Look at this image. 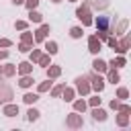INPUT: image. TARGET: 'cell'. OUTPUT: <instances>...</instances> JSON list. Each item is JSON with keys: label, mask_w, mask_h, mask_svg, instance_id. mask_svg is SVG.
Masks as SVG:
<instances>
[{"label": "cell", "mask_w": 131, "mask_h": 131, "mask_svg": "<svg viewBox=\"0 0 131 131\" xmlns=\"http://www.w3.org/2000/svg\"><path fill=\"white\" fill-rule=\"evenodd\" d=\"M76 14H78V18L88 27V25H92V16H90V12H88V8L86 6H82V8H78L76 10Z\"/></svg>", "instance_id": "cell-1"}, {"label": "cell", "mask_w": 131, "mask_h": 131, "mask_svg": "<svg viewBox=\"0 0 131 131\" xmlns=\"http://www.w3.org/2000/svg\"><path fill=\"white\" fill-rule=\"evenodd\" d=\"M90 80H92V88H94V90L100 92V90L104 88V80H102L100 76H90Z\"/></svg>", "instance_id": "cell-2"}, {"label": "cell", "mask_w": 131, "mask_h": 131, "mask_svg": "<svg viewBox=\"0 0 131 131\" xmlns=\"http://www.w3.org/2000/svg\"><path fill=\"white\" fill-rule=\"evenodd\" d=\"M88 45H90V51H92V53H98V51H100V41H98V37H96V35H94V37H90Z\"/></svg>", "instance_id": "cell-3"}, {"label": "cell", "mask_w": 131, "mask_h": 131, "mask_svg": "<svg viewBox=\"0 0 131 131\" xmlns=\"http://www.w3.org/2000/svg\"><path fill=\"white\" fill-rule=\"evenodd\" d=\"M76 82H78V90H80L82 94H86V92L90 90V86H88V80H86V78H78Z\"/></svg>", "instance_id": "cell-4"}, {"label": "cell", "mask_w": 131, "mask_h": 131, "mask_svg": "<svg viewBox=\"0 0 131 131\" xmlns=\"http://www.w3.org/2000/svg\"><path fill=\"white\" fill-rule=\"evenodd\" d=\"M47 33H49V25H41V29L37 31V35H35V39H37V41H43Z\"/></svg>", "instance_id": "cell-5"}, {"label": "cell", "mask_w": 131, "mask_h": 131, "mask_svg": "<svg viewBox=\"0 0 131 131\" xmlns=\"http://www.w3.org/2000/svg\"><path fill=\"white\" fill-rule=\"evenodd\" d=\"M92 68H94L96 72H106V68H108V66H106V63H104L102 59H94V63H92Z\"/></svg>", "instance_id": "cell-6"}, {"label": "cell", "mask_w": 131, "mask_h": 131, "mask_svg": "<svg viewBox=\"0 0 131 131\" xmlns=\"http://www.w3.org/2000/svg\"><path fill=\"white\" fill-rule=\"evenodd\" d=\"M16 113H18V106H16V104H8V106L4 108V115H6V117H14Z\"/></svg>", "instance_id": "cell-7"}, {"label": "cell", "mask_w": 131, "mask_h": 131, "mask_svg": "<svg viewBox=\"0 0 131 131\" xmlns=\"http://www.w3.org/2000/svg\"><path fill=\"white\" fill-rule=\"evenodd\" d=\"M45 49H47L49 55H53V53L57 51V43H55V41H47V43H45Z\"/></svg>", "instance_id": "cell-8"}, {"label": "cell", "mask_w": 131, "mask_h": 131, "mask_svg": "<svg viewBox=\"0 0 131 131\" xmlns=\"http://www.w3.org/2000/svg\"><path fill=\"white\" fill-rule=\"evenodd\" d=\"M108 66H111V68H123V66H125V57H117V59H113Z\"/></svg>", "instance_id": "cell-9"}, {"label": "cell", "mask_w": 131, "mask_h": 131, "mask_svg": "<svg viewBox=\"0 0 131 131\" xmlns=\"http://www.w3.org/2000/svg\"><path fill=\"white\" fill-rule=\"evenodd\" d=\"M92 115H94V119H100V121H104V119H106V113H104L102 108H94V111H92Z\"/></svg>", "instance_id": "cell-10"}, {"label": "cell", "mask_w": 131, "mask_h": 131, "mask_svg": "<svg viewBox=\"0 0 131 131\" xmlns=\"http://www.w3.org/2000/svg\"><path fill=\"white\" fill-rule=\"evenodd\" d=\"M18 72H20V74H29V72H31V63H29V61H23V63L18 66Z\"/></svg>", "instance_id": "cell-11"}, {"label": "cell", "mask_w": 131, "mask_h": 131, "mask_svg": "<svg viewBox=\"0 0 131 131\" xmlns=\"http://www.w3.org/2000/svg\"><path fill=\"white\" fill-rule=\"evenodd\" d=\"M70 35H72L74 39H80V37H82V29H80V27H72V31H70Z\"/></svg>", "instance_id": "cell-12"}, {"label": "cell", "mask_w": 131, "mask_h": 131, "mask_svg": "<svg viewBox=\"0 0 131 131\" xmlns=\"http://www.w3.org/2000/svg\"><path fill=\"white\" fill-rule=\"evenodd\" d=\"M29 18H31L33 23H41V14H39V12H35V10H31V14H29Z\"/></svg>", "instance_id": "cell-13"}, {"label": "cell", "mask_w": 131, "mask_h": 131, "mask_svg": "<svg viewBox=\"0 0 131 131\" xmlns=\"http://www.w3.org/2000/svg\"><path fill=\"white\" fill-rule=\"evenodd\" d=\"M47 74H49V78H57V76H59V68H57V66H53V68H49V72H47Z\"/></svg>", "instance_id": "cell-14"}, {"label": "cell", "mask_w": 131, "mask_h": 131, "mask_svg": "<svg viewBox=\"0 0 131 131\" xmlns=\"http://www.w3.org/2000/svg\"><path fill=\"white\" fill-rule=\"evenodd\" d=\"M18 84H20L23 88H27V86H31V84H33V78H29V76H25V78H23V80H20Z\"/></svg>", "instance_id": "cell-15"}, {"label": "cell", "mask_w": 131, "mask_h": 131, "mask_svg": "<svg viewBox=\"0 0 131 131\" xmlns=\"http://www.w3.org/2000/svg\"><path fill=\"white\" fill-rule=\"evenodd\" d=\"M35 100H39V96H37V94H25V102H29V104H31V102H35Z\"/></svg>", "instance_id": "cell-16"}, {"label": "cell", "mask_w": 131, "mask_h": 131, "mask_svg": "<svg viewBox=\"0 0 131 131\" xmlns=\"http://www.w3.org/2000/svg\"><path fill=\"white\" fill-rule=\"evenodd\" d=\"M108 80H111V82H113V84H115V82H119V74H117V72H115V68H113V72H111V74H108Z\"/></svg>", "instance_id": "cell-17"}, {"label": "cell", "mask_w": 131, "mask_h": 131, "mask_svg": "<svg viewBox=\"0 0 131 131\" xmlns=\"http://www.w3.org/2000/svg\"><path fill=\"white\" fill-rule=\"evenodd\" d=\"M25 4H27V8H29V10H35V6L39 4V0H27Z\"/></svg>", "instance_id": "cell-18"}, {"label": "cell", "mask_w": 131, "mask_h": 131, "mask_svg": "<svg viewBox=\"0 0 131 131\" xmlns=\"http://www.w3.org/2000/svg\"><path fill=\"white\" fill-rule=\"evenodd\" d=\"M2 72H4V74H6V76H12V74H14V72H16V68H14V66H8V68H4V70H2Z\"/></svg>", "instance_id": "cell-19"}, {"label": "cell", "mask_w": 131, "mask_h": 131, "mask_svg": "<svg viewBox=\"0 0 131 131\" xmlns=\"http://www.w3.org/2000/svg\"><path fill=\"white\" fill-rule=\"evenodd\" d=\"M117 94H119V98H123V100H125V98L129 96V92H127V88H119V92H117Z\"/></svg>", "instance_id": "cell-20"}, {"label": "cell", "mask_w": 131, "mask_h": 131, "mask_svg": "<svg viewBox=\"0 0 131 131\" xmlns=\"http://www.w3.org/2000/svg\"><path fill=\"white\" fill-rule=\"evenodd\" d=\"M23 41L25 43H33V35L31 33H23Z\"/></svg>", "instance_id": "cell-21"}, {"label": "cell", "mask_w": 131, "mask_h": 131, "mask_svg": "<svg viewBox=\"0 0 131 131\" xmlns=\"http://www.w3.org/2000/svg\"><path fill=\"white\" fill-rule=\"evenodd\" d=\"M108 45H111V47H115V49L119 51V41H117L115 37H111V39H108Z\"/></svg>", "instance_id": "cell-22"}, {"label": "cell", "mask_w": 131, "mask_h": 131, "mask_svg": "<svg viewBox=\"0 0 131 131\" xmlns=\"http://www.w3.org/2000/svg\"><path fill=\"white\" fill-rule=\"evenodd\" d=\"M74 106H76V111H84V108H86V102H84V100H78Z\"/></svg>", "instance_id": "cell-23"}, {"label": "cell", "mask_w": 131, "mask_h": 131, "mask_svg": "<svg viewBox=\"0 0 131 131\" xmlns=\"http://www.w3.org/2000/svg\"><path fill=\"white\" fill-rule=\"evenodd\" d=\"M37 117H39V113H37L35 108H31V111H29V121H35Z\"/></svg>", "instance_id": "cell-24"}, {"label": "cell", "mask_w": 131, "mask_h": 131, "mask_svg": "<svg viewBox=\"0 0 131 131\" xmlns=\"http://www.w3.org/2000/svg\"><path fill=\"white\" fill-rule=\"evenodd\" d=\"M63 96H66V100H72V96H74V90H70V88H66V92H63Z\"/></svg>", "instance_id": "cell-25"}, {"label": "cell", "mask_w": 131, "mask_h": 131, "mask_svg": "<svg viewBox=\"0 0 131 131\" xmlns=\"http://www.w3.org/2000/svg\"><path fill=\"white\" fill-rule=\"evenodd\" d=\"M39 63H41V66H47V63H49V57H47V55H41V57H39Z\"/></svg>", "instance_id": "cell-26"}, {"label": "cell", "mask_w": 131, "mask_h": 131, "mask_svg": "<svg viewBox=\"0 0 131 131\" xmlns=\"http://www.w3.org/2000/svg\"><path fill=\"white\" fill-rule=\"evenodd\" d=\"M49 84H51V82H43V84L39 86V92H43V90H47V88H49Z\"/></svg>", "instance_id": "cell-27"}, {"label": "cell", "mask_w": 131, "mask_h": 131, "mask_svg": "<svg viewBox=\"0 0 131 131\" xmlns=\"http://www.w3.org/2000/svg\"><path fill=\"white\" fill-rule=\"evenodd\" d=\"M0 47H10V41L8 39H0Z\"/></svg>", "instance_id": "cell-28"}, {"label": "cell", "mask_w": 131, "mask_h": 131, "mask_svg": "<svg viewBox=\"0 0 131 131\" xmlns=\"http://www.w3.org/2000/svg\"><path fill=\"white\" fill-rule=\"evenodd\" d=\"M16 29H27V23H25V20H18V23H16Z\"/></svg>", "instance_id": "cell-29"}, {"label": "cell", "mask_w": 131, "mask_h": 131, "mask_svg": "<svg viewBox=\"0 0 131 131\" xmlns=\"http://www.w3.org/2000/svg\"><path fill=\"white\" fill-rule=\"evenodd\" d=\"M31 57H33V61H37V59L41 57V53H39V51H33V55H31Z\"/></svg>", "instance_id": "cell-30"}, {"label": "cell", "mask_w": 131, "mask_h": 131, "mask_svg": "<svg viewBox=\"0 0 131 131\" xmlns=\"http://www.w3.org/2000/svg\"><path fill=\"white\" fill-rule=\"evenodd\" d=\"M70 125H80V121L76 117H70Z\"/></svg>", "instance_id": "cell-31"}, {"label": "cell", "mask_w": 131, "mask_h": 131, "mask_svg": "<svg viewBox=\"0 0 131 131\" xmlns=\"http://www.w3.org/2000/svg\"><path fill=\"white\" fill-rule=\"evenodd\" d=\"M90 104H92V106H96V104H100V98H92V100H90Z\"/></svg>", "instance_id": "cell-32"}, {"label": "cell", "mask_w": 131, "mask_h": 131, "mask_svg": "<svg viewBox=\"0 0 131 131\" xmlns=\"http://www.w3.org/2000/svg\"><path fill=\"white\" fill-rule=\"evenodd\" d=\"M111 106H113V108H115V111H117V108H119V106H121V104H119V102H117V100H113V102H111Z\"/></svg>", "instance_id": "cell-33"}, {"label": "cell", "mask_w": 131, "mask_h": 131, "mask_svg": "<svg viewBox=\"0 0 131 131\" xmlns=\"http://www.w3.org/2000/svg\"><path fill=\"white\" fill-rule=\"evenodd\" d=\"M6 55H8V51H0V59H4Z\"/></svg>", "instance_id": "cell-34"}, {"label": "cell", "mask_w": 131, "mask_h": 131, "mask_svg": "<svg viewBox=\"0 0 131 131\" xmlns=\"http://www.w3.org/2000/svg\"><path fill=\"white\" fill-rule=\"evenodd\" d=\"M12 2H14V4H23L25 0H12Z\"/></svg>", "instance_id": "cell-35"}, {"label": "cell", "mask_w": 131, "mask_h": 131, "mask_svg": "<svg viewBox=\"0 0 131 131\" xmlns=\"http://www.w3.org/2000/svg\"><path fill=\"white\" fill-rule=\"evenodd\" d=\"M0 72H2V66H0Z\"/></svg>", "instance_id": "cell-36"}, {"label": "cell", "mask_w": 131, "mask_h": 131, "mask_svg": "<svg viewBox=\"0 0 131 131\" xmlns=\"http://www.w3.org/2000/svg\"><path fill=\"white\" fill-rule=\"evenodd\" d=\"M53 2H59V0H53Z\"/></svg>", "instance_id": "cell-37"}, {"label": "cell", "mask_w": 131, "mask_h": 131, "mask_svg": "<svg viewBox=\"0 0 131 131\" xmlns=\"http://www.w3.org/2000/svg\"><path fill=\"white\" fill-rule=\"evenodd\" d=\"M70 2H74V0H70Z\"/></svg>", "instance_id": "cell-38"}]
</instances>
